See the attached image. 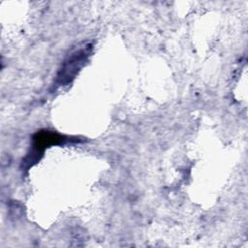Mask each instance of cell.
Returning a JSON list of instances; mask_svg holds the SVG:
<instances>
[{
	"label": "cell",
	"instance_id": "obj_1",
	"mask_svg": "<svg viewBox=\"0 0 248 248\" xmlns=\"http://www.w3.org/2000/svg\"><path fill=\"white\" fill-rule=\"evenodd\" d=\"M91 52V46H83L82 47L77 49L64 61L58 75H57V83L59 85L66 84L70 82L79 69L84 65L88 56Z\"/></svg>",
	"mask_w": 248,
	"mask_h": 248
}]
</instances>
